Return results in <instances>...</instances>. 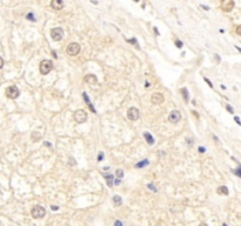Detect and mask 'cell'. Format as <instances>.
I'll list each match as a JSON object with an SVG mask.
<instances>
[{"label": "cell", "instance_id": "6da1fadb", "mask_svg": "<svg viewBox=\"0 0 241 226\" xmlns=\"http://www.w3.org/2000/svg\"><path fill=\"white\" fill-rule=\"evenodd\" d=\"M31 214H32L33 218H35V219H40V218H42V217L46 214V211H45V208H44L42 206L37 205V206H34V207L32 208Z\"/></svg>", "mask_w": 241, "mask_h": 226}, {"label": "cell", "instance_id": "7a4b0ae2", "mask_svg": "<svg viewBox=\"0 0 241 226\" xmlns=\"http://www.w3.org/2000/svg\"><path fill=\"white\" fill-rule=\"evenodd\" d=\"M40 72H41V74H48L51 71H52V68H53V64H52V61L51 60H42L41 63H40Z\"/></svg>", "mask_w": 241, "mask_h": 226}, {"label": "cell", "instance_id": "3957f363", "mask_svg": "<svg viewBox=\"0 0 241 226\" xmlns=\"http://www.w3.org/2000/svg\"><path fill=\"white\" fill-rule=\"evenodd\" d=\"M74 120L78 123V124H83L87 120V113L84 111V110H78L75 111L74 113Z\"/></svg>", "mask_w": 241, "mask_h": 226}, {"label": "cell", "instance_id": "277c9868", "mask_svg": "<svg viewBox=\"0 0 241 226\" xmlns=\"http://www.w3.org/2000/svg\"><path fill=\"white\" fill-rule=\"evenodd\" d=\"M5 93H6V97L9 98V99H17V98L19 97V94H20L19 88L15 87V86H9V87H7L6 91H5Z\"/></svg>", "mask_w": 241, "mask_h": 226}, {"label": "cell", "instance_id": "5b68a950", "mask_svg": "<svg viewBox=\"0 0 241 226\" xmlns=\"http://www.w3.org/2000/svg\"><path fill=\"white\" fill-rule=\"evenodd\" d=\"M80 52V45L78 42H71L67 46V54L68 56H77Z\"/></svg>", "mask_w": 241, "mask_h": 226}, {"label": "cell", "instance_id": "8992f818", "mask_svg": "<svg viewBox=\"0 0 241 226\" xmlns=\"http://www.w3.org/2000/svg\"><path fill=\"white\" fill-rule=\"evenodd\" d=\"M140 112H139V110L138 108H135V107H131V108H128V111H127V118L129 119V120H138L139 119V114Z\"/></svg>", "mask_w": 241, "mask_h": 226}, {"label": "cell", "instance_id": "52a82bcc", "mask_svg": "<svg viewBox=\"0 0 241 226\" xmlns=\"http://www.w3.org/2000/svg\"><path fill=\"white\" fill-rule=\"evenodd\" d=\"M62 35H64V31H62V29H60V27H56V29H53V30L51 31V37H52V39H53L54 41L61 40V39H62Z\"/></svg>", "mask_w": 241, "mask_h": 226}, {"label": "cell", "instance_id": "ba28073f", "mask_svg": "<svg viewBox=\"0 0 241 226\" xmlns=\"http://www.w3.org/2000/svg\"><path fill=\"white\" fill-rule=\"evenodd\" d=\"M180 119H181V113L179 111H172V112L169 113V116H168V120H169L171 123H173V124L178 123Z\"/></svg>", "mask_w": 241, "mask_h": 226}, {"label": "cell", "instance_id": "9c48e42d", "mask_svg": "<svg viewBox=\"0 0 241 226\" xmlns=\"http://www.w3.org/2000/svg\"><path fill=\"white\" fill-rule=\"evenodd\" d=\"M164 100H165V98H164V94H162V93H154V94L152 96V102L155 104V105L162 104Z\"/></svg>", "mask_w": 241, "mask_h": 226}, {"label": "cell", "instance_id": "30bf717a", "mask_svg": "<svg viewBox=\"0 0 241 226\" xmlns=\"http://www.w3.org/2000/svg\"><path fill=\"white\" fill-rule=\"evenodd\" d=\"M85 81H86L87 84H90V85H98V79H96V77L93 75V74H87V75L85 77Z\"/></svg>", "mask_w": 241, "mask_h": 226}, {"label": "cell", "instance_id": "8fae6325", "mask_svg": "<svg viewBox=\"0 0 241 226\" xmlns=\"http://www.w3.org/2000/svg\"><path fill=\"white\" fill-rule=\"evenodd\" d=\"M51 6H52L53 10L60 11V10H62V7H64V2H62L61 0H53V1L51 2Z\"/></svg>", "mask_w": 241, "mask_h": 226}, {"label": "cell", "instance_id": "7c38bea8", "mask_svg": "<svg viewBox=\"0 0 241 226\" xmlns=\"http://www.w3.org/2000/svg\"><path fill=\"white\" fill-rule=\"evenodd\" d=\"M144 137H145V139H146V141L148 143V145H153L154 144V138L151 135V133H148V132H145L144 133Z\"/></svg>", "mask_w": 241, "mask_h": 226}, {"label": "cell", "instance_id": "4fadbf2b", "mask_svg": "<svg viewBox=\"0 0 241 226\" xmlns=\"http://www.w3.org/2000/svg\"><path fill=\"white\" fill-rule=\"evenodd\" d=\"M83 97H84V99H85V101H86V102H87V105H88V107H90L91 110H92V112H93V113H96V111H95V110H94V107H93V105H92V104H91L90 99H88V97H87V93H86V92H84V93H83Z\"/></svg>", "mask_w": 241, "mask_h": 226}, {"label": "cell", "instance_id": "5bb4252c", "mask_svg": "<svg viewBox=\"0 0 241 226\" xmlns=\"http://www.w3.org/2000/svg\"><path fill=\"white\" fill-rule=\"evenodd\" d=\"M148 164H150V162H148L147 159H144V160H141L140 162L135 164V167H137V168H141V167H145V166H147Z\"/></svg>", "mask_w": 241, "mask_h": 226}, {"label": "cell", "instance_id": "9a60e30c", "mask_svg": "<svg viewBox=\"0 0 241 226\" xmlns=\"http://www.w3.org/2000/svg\"><path fill=\"white\" fill-rule=\"evenodd\" d=\"M218 193H219V194H225V195H227V194H228V189H227L226 186H220V187L218 189Z\"/></svg>", "mask_w": 241, "mask_h": 226}, {"label": "cell", "instance_id": "2e32d148", "mask_svg": "<svg viewBox=\"0 0 241 226\" xmlns=\"http://www.w3.org/2000/svg\"><path fill=\"white\" fill-rule=\"evenodd\" d=\"M113 201H114V204H115L117 206H120L121 204H122V199H121L120 195H114V197H113Z\"/></svg>", "mask_w": 241, "mask_h": 226}, {"label": "cell", "instance_id": "e0dca14e", "mask_svg": "<svg viewBox=\"0 0 241 226\" xmlns=\"http://www.w3.org/2000/svg\"><path fill=\"white\" fill-rule=\"evenodd\" d=\"M181 92H182V97L185 99V101H188L189 98H188V91H187V88H182Z\"/></svg>", "mask_w": 241, "mask_h": 226}, {"label": "cell", "instance_id": "ac0fdd59", "mask_svg": "<svg viewBox=\"0 0 241 226\" xmlns=\"http://www.w3.org/2000/svg\"><path fill=\"white\" fill-rule=\"evenodd\" d=\"M106 179H107V185L111 187V186L113 185V176H112V174H110V176H107V177H106Z\"/></svg>", "mask_w": 241, "mask_h": 226}, {"label": "cell", "instance_id": "d6986e66", "mask_svg": "<svg viewBox=\"0 0 241 226\" xmlns=\"http://www.w3.org/2000/svg\"><path fill=\"white\" fill-rule=\"evenodd\" d=\"M115 174H117V177H118V179H121L122 177H123V171L122 170H117V172H115Z\"/></svg>", "mask_w": 241, "mask_h": 226}, {"label": "cell", "instance_id": "ffe728a7", "mask_svg": "<svg viewBox=\"0 0 241 226\" xmlns=\"http://www.w3.org/2000/svg\"><path fill=\"white\" fill-rule=\"evenodd\" d=\"M147 186L150 187V190H151V191H153V192H156V189H155V186H154L153 184H148Z\"/></svg>", "mask_w": 241, "mask_h": 226}, {"label": "cell", "instance_id": "44dd1931", "mask_svg": "<svg viewBox=\"0 0 241 226\" xmlns=\"http://www.w3.org/2000/svg\"><path fill=\"white\" fill-rule=\"evenodd\" d=\"M102 159H104V153H102V152H100V153H99V156H98V162H101Z\"/></svg>", "mask_w": 241, "mask_h": 226}, {"label": "cell", "instance_id": "7402d4cb", "mask_svg": "<svg viewBox=\"0 0 241 226\" xmlns=\"http://www.w3.org/2000/svg\"><path fill=\"white\" fill-rule=\"evenodd\" d=\"M27 18H28V20H31V21H34V20H35V18L33 17V14H32V13H30V14L27 15Z\"/></svg>", "mask_w": 241, "mask_h": 226}, {"label": "cell", "instance_id": "603a6c76", "mask_svg": "<svg viewBox=\"0 0 241 226\" xmlns=\"http://www.w3.org/2000/svg\"><path fill=\"white\" fill-rule=\"evenodd\" d=\"M175 44H177V46H178L179 48H181V47H182V42H181L180 40H177V41H175Z\"/></svg>", "mask_w": 241, "mask_h": 226}, {"label": "cell", "instance_id": "cb8c5ba5", "mask_svg": "<svg viewBox=\"0 0 241 226\" xmlns=\"http://www.w3.org/2000/svg\"><path fill=\"white\" fill-rule=\"evenodd\" d=\"M226 108H227V111H228V112H231V113H233V112H234V110H233V108H232L229 105H227V107H226Z\"/></svg>", "mask_w": 241, "mask_h": 226}, {"label": "cell", "instance_id": "d4e9b609", "mask_svg": "<svg viewBox=\"0 0 241 226\" xmlns=\"http://www.w3.org/2000/svg\"><path fill=\"white\" fill-rule=\"evenodd\" d=\"M240 167H238V168H237V171H235V174H237V176H238V177H241V173H240Z\"/></svg>", "mask_w": 241, "mask_h": 226}, {"label": "cell", "instance_id": "484cf974", "mask_svg": "<svg viewBox=\"0 0 241 226\" xmlns=\"http://www.w3.org/2000/svg\"><path fill=\"white\" fill-rule=\"evenodd\" d=\"M114 226H122V222H120V220H117V222L114 223Z\"/></svg>", "mask_w": 241, "mask_h": 226}, {"label": "cell", "instance_id": "4316f807", "mask_svg": "<svg viewBox=\"0 0 241 226\" xmlns=\"http://www.w3.org/2000/svg\"><path fill=\"white\" fill-rule=\"evenodd\" d=\"M51 208H52V211H58V210H59V207H58V206H53V205L51 206Z\"/></svg>", "mask_w": 241, "mask_h": 226}, {"label": "cell", "instance_id": "83f0119b", "mask_svg": "<svg viewBox=\"0 0 241 226\" xmlns=\"http://www.w3.org/2000/svg\"><path fill=\"white\" fill-rule=\"evenodd\" d=\"M2 66H4V59L0 57V68H2Z\"/></svg>", "mask_w": 241, "mask_h": 226}, {"label": "cell", "instance_id": "f1b7e54d", "mask_svg": "<svg viewBox=\"0 0 241 226\" xmlns=\"http://www.w3.org/2000/svg\"><path fill=\"white\" fill-rule=\"evenodd\" d=\"M205 151H206L205 148H202V147H199V152H200V153H204Z\"/></svg>", "mask_w": 241, "mask_h": 226}, {"label": "cell", "instance_id": "f546056e", "mask_svg": "<svg viewBox=\"0 0 241 226\" xmlns=\"http://www.w3.org/2000/svg\"><path fill=\"white\" fill-rule=\"evenodd\" d=\"M234 119H235V121H237L238 124H240V119H239V117H235Z\"/></svg>", "mask_w": 241, "mask_h": 226}, {"label": "cell", "instance_id": "4dcf8cb0", "mask_svg": "<svg viewBox=\"0 0 241 226\" xmlns=\"http://www.w3.org/2000/svg\"><path fill=\"white\" fill-rule=\"evenodd\" d=\"M121 183V180L120 179H117V180H115V185H119V184H120Z\"/></svg>", "mask_w": 241, "mask_h": 226}, {"label": "cell", "instance_id": "1f68e13d", "mask_svg": "<svg viewBox=\"0 0 241 226\" xmlns=\"http://www.w3.org/2000/svg\"><path fill=\"white\" fill-rule=\"evenodd\" d=\"M150 86H151V85H150V83H147V81H146V84H145V87H146V88H148Z\"/></svg>", "mask_w": 241, "mask_h": 226}, {"label": "cell", "instance_id": "d6a6232c", "mask_svg": "<svg viewBox=\"0 0 241 226\" xmlns=\"http://www.w3.org/2000/svg\"><path fill=\"white\" fill-rule=\"evenodd\" d=\"M128 42H132V44H134L135 42V39H132V40H127Z\"/></svg>", "mask_w": 241, "mask_h": 226}, {"label": "cell", "instance_id": "836d02e7", "mask_svg": "<svg viewBox=\"0 0 241 226\" xmlns=\"http://www.w3.org/2000/svg\"><path fill=\"white\" fill-rule=\"evenodd\" d=\"M240 29H241L240 26H238V34H240Z\"/></svg>", "mask_w": 241, "mask_h": 226}, {"label": "cell", "instance_id": "e575fe53", "mask_svg": "<svg viewBox=\"0 0 241 226\" xmlns=\"http://www.w3.org/2000/svg\"><path fill=\"white\" fill-rule=\"evenodd\" d=\"M199 226H208V225H207V224H204V223H202V224H200Z\"/></svg>", "mask_w": 241, "mask_h": 226}, {"label": "cell", "instance_id": "d590c367", "mask_svg": "<svg viewBox=\"0 0 241 226\" xmlns=\"http://www.w3.org/2000/svg\"><path fill=\"white\" fill-rule=\"evenodd\" d=\"M0 226H4V225H2V223H1V222H0Z\"/></svg>", "mask_w": 241, "mask_h": 226}, {"label": "cell", "instance_id": "8d00e7d4", "mask_svg": "<svg viewBox=\"0 0 241 226\" xmlns=\"http://www.w3.org/2000/svg\"><path fill=\"white\" fill-rule=\"evenodd\" d=\"M223 226H227V224H223Z\"/></svg>", "mask_w": 241, "mask_h": 226}, {"label": "cell", "instance_id": "74e56055", "mask_svg": "<svg viewBox=\"0 0 241 226\" xmlns=\"http://www.w3.org/2000/svg\"><path fill=\"white\" fill-rule=\"evenodd\" d=\"M156 226H160V225H156Z\"/></svg>", "mask_w": 241, "mask_h": 226}, {"label": "cell", "instance_id": "f35d334b", "mask_svg": "<svg viewBox=\"0 0 241 226\" xmlns=\"http://www.w3.org/2000/svg\"><path fill=\"white\" fill-rule=\"evenodd\" d=\"M0 193H1V191H0Z\"/></svg>", "mask_w": 241, "mask_h": 226}]
</instances>
